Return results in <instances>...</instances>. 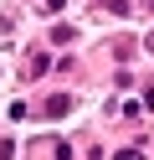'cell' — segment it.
Masks as SVG:
<instances>
[{
  "instance_id": "obj_1",
  "label": "cell",
  "mask_w": 154,
  "mask_h": 160,
  "mask_svg": "<svg viewBox=\"0 0 154 160\" xmlns=\"http://www.w3.org/2000/svg\"><path fill=\"white\" fill-rule=\"evenodd\" d=\"M67 108H72V93H51V98H46V114H51V119H62Z\"/></svg>"
},
{
  "instance_id": "obj_3",
  "label": "cell",
  "mask_w": 154,
  "mask_h": 160,
  "mask_svg": "<svg viewBox=\"0 0 154 160\" xmlns=\"http://www.w3.org/2000/svg\"><path fill=\"white\" fill-rule=\"evenodd\" d=\"M144 47H149V52H154V36H149V42H144Z\"/></svg>"
},
{
  "instance_id": "obj_2",
  "label": "cell",
  "mask_w": 154,
  "mask_h": 160,
  "mask_svg": "<svg viewBox=\"0 0 154 160\" xmlns=\"http://www.w3.org/2000/svg\"><path fill=\"white\" fill-rule=\"evenodd\" d=\"M62 5H67V0H46V5H41V11H62Z\"/></svg>"
}]
</instances>
